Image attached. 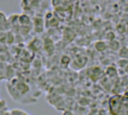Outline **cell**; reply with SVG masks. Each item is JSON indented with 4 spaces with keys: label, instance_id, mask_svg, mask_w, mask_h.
<instances>
[{
    "label": "cell",
    "instance_id": "obj_1",
    "mask_svg": "<svg viewBox=\"0 0 128 115\" xmlns=\"http://www.w3.org/2000/svg\"><path fill=\"white\" fill-rule=\"evenodd\" d=\"M27 115L26 113H25V114H24V115Z\"/></svg>",
    "mask_w": 128,
    "mask_h": 115
}]
</instances>
